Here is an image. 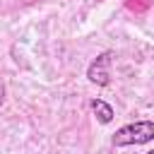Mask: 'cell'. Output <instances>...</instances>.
Returning <instances> with one entry per match:
<instances>
[{
    "label": "cell",
    "mask_w": 154,
    "mask_h": 154,
    "mask_svg": "<svg viewBox=\"0 0 154 154\" xmlns=\"http://www.w3.org/2000/svg\"><path fill=\"white\" fill-rule=\"evenodd\" d=\"M154 140V120H135L125 123L113 132V147H137Z\"/></svg>",
    "instance_id": "1"
},
{
    "label": "cell",
    "mask_w": 154,
    "mask_h": 154,
    "mask_svg": "<svg viewBox=\"0 0 154 154\" xmlns=\"http://www.w3.org/2000/svg\"><path fill=\"white\" fill-rule=\"evenodd\" d=\"M111 60H113V51L99 53L87 67V79L96 87H108L111 84Z\"/></svg>",
    "instance_id": "2"
},
{
    "label": "cell",
    "mask_w": 154,
    "mask_h": 154,
    "mask_svg": "<svg viewBox=\"0 0 154 154\" xmlns=\"http://www.w3.org/2000/svg\"><path fill=\"white\" fill-rule=\"evenodd\" d=\"M89 108H91L94 118H96L101 125H108V123L116 118V111H113V106H111L108 101H103V99H91V101H89Z\"/></svg>",
    "instance_id": "3"
},
{
    "label": "cell",
    "mask_w": 154,
    "mask_h": 154,
    "mask_svg": "<svg viewBox=\"0 0 154 154\" xmlns=\"http://www.w3.org/2000/svg\"><path fill=\"white\" fill-rule=\"evenodd\" d=\"M147 154H154V149H149V152H147Z\"/></svg>",
    "instance_id": "4"
}]
</instances>
